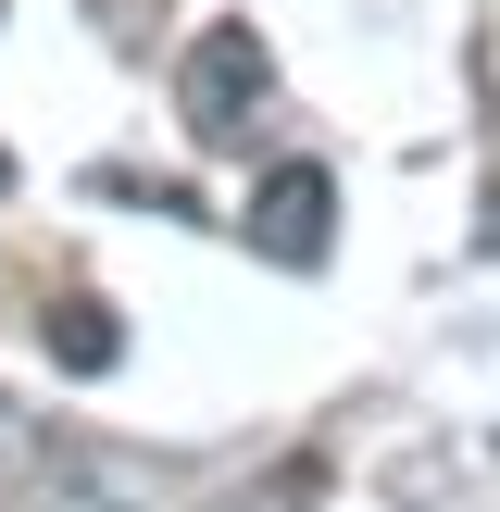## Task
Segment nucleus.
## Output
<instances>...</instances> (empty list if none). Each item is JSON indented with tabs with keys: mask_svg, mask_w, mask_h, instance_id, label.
<instances>
[{
	"mask_svg": "<svg viewBox=\"0 0 500 512\" xmlns=\"http://www.w3.org/2000/svg\"><path fill=\"white\" fill-rule=\"evenodd\" d=\"M263 100H275V50L250 38V25H200V38H188V63H175V113H188V150H250Z\"/></svg>",
	"mask_w": 500,
	"mask_h": 512,
	"instance_id": "nucleus-1",
	"label": "nucleus"
},
{
	"mask_svg": "<svg viewBox=\"0 0 500 512\" xmlns=\"http://www.w3.org/2000/svg\"><path fill=\"white\" fill-rule=\"evenodd\" d=\"M238 238L263 250V263H288V275H313V263H325V238H338V175H325V163H275L263 188H250V213H238Z\"/></svg>",
	"mask_w": 500,
	"mask_h": 512,
	"instance_id": "nucleus-2",
	"label": "nucleus"
},
{
	"mask_svg": "<svg viewBox=\"0 0 500 512\" xmlns=\"http://www.w3.org/2000/svg\"><path fill=\"white\" fill-rule=\"evenodd\" d=\"M50 363H63V375H113V363H125L113 300H88V288H75V300H50Z\"/></svg>",
	"mask_w": 500,
	"mask_h": 512,
	"instance_id": "nucleus-3",
	"label": "nucleus"
},
{
	"mask_svg": "<svg viewBox=\"0 0 500 512\" xmlns=\"http://www.w3.org/2000/svg\"><path fill=\"white\" fill-rule=\"evenodd\" d=\"M88 13H100V25H113V38H138V25H150V13H163V0H88Z\"/></svg>",
	"mask_w": 500,
	"mask_h": 512,
	"instance_id": "nucleus-4",
	"label": "nucleus"
},
{
	"mask_svg": "<svg viewBox=\"0 0 500 512\" xmlns=\"http://www.w3.org/2000/svg\"><path fill=\"white\" fill-rule=\"evenodd\" d=\"M0 200H13V150H0Z\"/></svg>",
	"mask_w": 500,
	"mask_h": 512,
	"instance_id": "nucleus-5",
	"label": "nucleus"
}]
</instances>
